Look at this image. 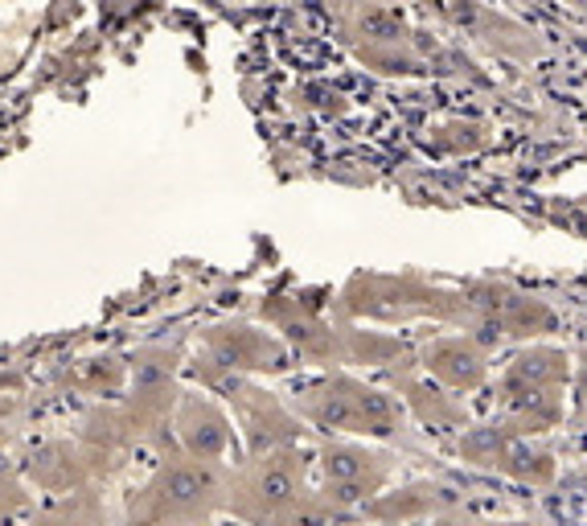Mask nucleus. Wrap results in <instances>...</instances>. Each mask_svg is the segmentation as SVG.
I'll return each mask as SVG.
<instances>
[{
  "label": "nucleus",
  "mask_w": 587,
  "mask_h": 526,
  "mask_svg": "<svg viewBox=\"0 0 587 526\" xmlns=\"http://www.w3.org/2000/svg\"><path fill=\"white\" fill-rule=\"evenodd\" d=\"M259 490H263V498H267L271 506H280V502H288V498L296 494V481H292L288 473H280V469H271V473L263 477Z\"/></svg>",
  "instance_id": "obj_3"
},
{
  "label": "nucleus",
  "mask_w": 587,
  "mask_h": 526,
  "mask_svg": "<svg viewBox=\"0 0 587 526\" xmlns=\"http://www.w3.org/2000/svg\"><path fill=\"white\" fill-rule=\"evenodd\" d=\"M206 490H210V473H198V469H173L165 477V502H173V506L202 502Z\"/></svg>",
  "instance_id": "obj_1"
},
{
  "label": "nucleus",
  "mask_w": 587,
  "mask_h": 526,
  "mask_svg": "<svg viewBox=\"0 0 587 526\" xmlns=\"http://www.w3.org/2000/svg\"><path fill=\"white\" fill-rule=\"evenodd\" d=\"M325 473L333 481H354L366 473V457L349 453V448H333V453H325Z\"/></svg>",
  "instance_id": "obj_2"
}]
</instances>
